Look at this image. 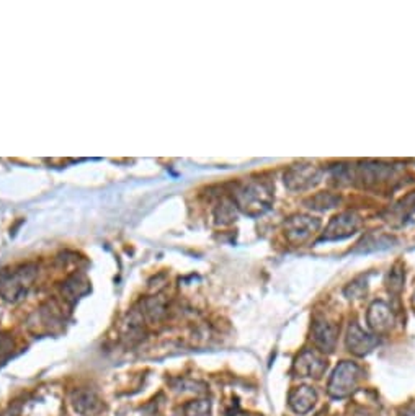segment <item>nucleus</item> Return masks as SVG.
<instances>
[{
	"label": "nucleus",
	"mask_w": 415,
	"mask_h": 416,
	"mask_svg": "<svg viewBox=\"0 0 415 416\" xmlns=\"http://www.w3.org/2000/svg\"><path fill=\"white\" fill-rule=\"evenodd\" d=\"M360 380V367L355 362L343 361L334 371L329 382V395L334 398L348 397L355 391Z\"/></svg>",
	"instance_id": "1"
},
{
	"label": "nucleus",
	"mask_w": 415,
	"mask_h": 416,
	"mask_svg": "<svg viewBox=\"0 0 415 416\" xmlns=\"http://www.w3.org/2000/svg\"><path fill=\"white\" fill-rule=\"evenodd\" d=\"M270 189L265 188L263 185H249L237 194V201L242 209L252 214V209H255V214L267 211L270 207Z\"/></svg>",
	"instance_id": "2"
},
{
	"label": "nucleus",
	"mask_w": 415,
	"mask_h": 416,
	"mask_svg": "<svg viewBox=\"0 0 415 416\" xmlns=\"http://www.w3.org/2000/svg\"><path fill=\"white\" fill-rule=\"evenodd\" d=\"M321 171L314 165H294L285 174V185L290 189H307L319 181Z\"/></svg>",
	"instance_id": "3"
},
{
	"label": "nucleus",
	"mask_w": 415,
	"mask_h": 416,
	"mask_svg": "<svg viewBox=\"0 0 415 416\" xmlns=\"http://www.w3.org/2000/svg\"><path fill=\"white\" fill-rule=\"evenodd\" d=\"M70 404H72L76 413L81 416H97L105 408L101 398L94 391H88V388H81V391L74 392L70 395Z\"/></svg>",
	"instance_id": "4"
},
{
	"label": "nucleus",
	"mask_w": 415,
	"mask_h": 416,
	"mask_svg": "<svg viewBox=\"0 0 415 416\" xmlns=\"http://www.w3.org/2000/svg\"><path fill=\"white\" fill-rule=\"evenodd\" d=\"M34 271L28 267L20 269L15 274H12L10 280L2 282V295L10 302H15L21 295L26 294V289L30 287V282L33 281Z\"/></svg>",
	"instance_id": "5"
},
{
	"label": "nucleus",
	"mask_w": 415,
	"mask_h": 416,
	"mask_svg": "<svg viewBox=\"0 0 415 416\" xmlns=\"http://www.w3.org/2000/svg\"><path fill=\"white\" fill-rule=\"evenodd\" d=\"M360 225V218L355 212H343L337 216L329 224L327 230L324 233V240H338V238H345L352 236Z\"/></svg>",
	"instance_id": "6"
},
{
	"label": "nucleus",
	"mask_w": 415,
	"mask_h": 416,
	"mask_svg": "<svg viewBox=\"0 0 415 416\" xmlns=\"http://www.w3.org/2000/svg\"><path fill=\"white\" fill-rule=\"evenodd\" d=\"M325 369H327V362L314 351H304L294 362V373L299 377L319 379Z\"/></svg>",
	"instance_id": "7"
},
{
	"label": "nucleus",
	"mask_w": 415,
	"mask_h": 416,
	"mask_svg": "<svg viewBox=\"0 0 415 416\" xmlns=\"http://www.w3.org/2000/svg\"><path fill=\"white\" fill-rule=\"evenodd\" d=\"M376 338L373 335L365 333L356 323H352L347 335V346L352 353H355L356 356H365L376 346Z\"/></svg>",
	"instance_id": "8"
},
{
	"label": "nucleus",
	"mask_w": 415,
	"mask_h": 416,
	"mask_svg": "<svg viewBox=\"0 0 415 416\" xmlns=\"http://www.w3.org/2000/svg\"><path fill=\"white\" fill-rule=\"evenodd\" d=\"M317 227H319V222L312 220L311 218H306V216H298V218L290 219L285 225L286 236L294 243H301L306 240Z\"/></svg>",
	"instance_id": "9"
},
{
	"label": "nucleus",
	"mask_w": 415,
	"mask_h": 416,
	"mask_svg": "<svg viewBox=\"0 0 415 416\" xmlns=\"http://www.w3.org/2000/svg\"><path fill=\"white\" fill-rule=\"evenodd\" d=\"M312 340L321 351H334L335 340H337V330L335 326L324 320H317L312 326Z\"/></svg>",
	"instance_id": "10"
},
{
	"label": "nucleus",
	"mask_w": 415,
	"mask_h": 416,
	"mask_svg": "<svg viewBox=\"0 0 415 416\" xmlns=\"http://www.w3.org/2000/svg\"><path fill=\"white\" fill-rule=\"evenodd\" d=\"M317 395L311 387H298L290 393V406L293 408L294 413L304 415L307 411L312 410V406L316 405Z\"/></svg>",
	"instance_id": "11"
},
{
	"label": "nucleus",
	"mask_w": 415,
	"mask_h": 416,
	"mask_svg": "<svg viewBox=\"0 0 415 416\" xmlns=\"http://www.w3.org/2000/svg\"><path fill=\"white\" fill-rule=\"evenodd\" d=\"M368 323L374 331H386L392 325L389 307L384 302H374L368 312Z\"/></svg>",
	"instance_id": "12"
},
{
	"label": "nucleus",
	"mask_w": 415,
	"mask_h": 416,
	"mask_svg": "<svg viewBox=\"0 0 415 416\" xmlns=\"http://www.w3.org/2000/svg\"><path fill=\"white\" fill-rule=\"evenodd\" d=\"M211 413V405L208 400H195L190 402L185 406V415L187 416H210Z\"/></svg>",
	"instance_id": "13"
},
{
	"label": "nucleus",
	"mask_w": 415,
	"mask_h": 416,
	"mask_svg": "<svg viewBox=\"0 0 415 416\" xmlns=\"http://www.w3.org/2000/svg\"><path fill=\"white\" fill-rule=\"evenodd\" d=\"M397 209L403 211L404 214H412V212H415V193L405 196L403 201L397 205Z\"/></svg>",
	"instance_id": "14"
},
{
	"label": "nucleus",
	"mask_w": 415,
	"mask_h": 416,
	"mask_svg": "<svg viewBox=\"0 0 415 416\" xmlns=\"http://www.w3.org/2000/svg\"><path fill=\"white\" fill-rule=\"evenodd\" d=\"M399 416H415V404H410L401 411Z\"/></svg>",
	"instance_id": "15"
},
{
	"label": "nucleus",
	"mask_w": 415,
	"mask_h": 416,
	"mask_svg": "<svg viewBox=\"0 0 415 416\" xmlns=\"http://www.w3.org/2000/svg\"><path fill=\"white\" fill-rule=\"evenodd\" d=\"M2 416H20V406L19 405L10 406V408H8Z\"/></svg>",
	"instance_id": "16"
}]
</instances>
